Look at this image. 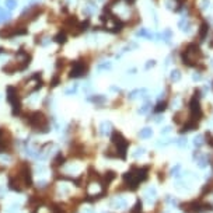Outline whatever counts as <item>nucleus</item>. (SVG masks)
<instances>
[{"instance_id":"obj_1","label":"nucleus","mask_w":213,"mask_h":213,"mask_svg":"<svg viewBox=\"0 0 213 213\" xmlns=\"http://www.w3.org/2000/svg\"><path fill=\"white\" fill-rule=\"evenodd\" d=\"M28 123L35 131L48 132V121H46L45 115L41 112H33L28 115Z\"/></svg>"},{"instance_id":"obj_2","label":"nucleus","mask_w":213,"mask_h":213,"mask_svg":"<svg viewBox=\"0 0 213 213\" xmlns=\"http://www.w3.org/2000/svg\"><path fill=\"white\" fill-rule=\"evenodd\" d=\"M6 136H7L6 132L0 129V153H3L4 150H7V149H9V145H10V140H9V137H6Z\"/></svg>"},{"instance_id":"obj_3","label":"nucleus","mask_w":213,"mask_h":213,"mask_svg":"<svg viewBox=\"0 0 213 213\" xmlns=\"http://www.w3.org/2000/svg\"><path fill=\"white\" fill-rule=\"evenodd\" d=\"M84 72H86L84 65H83V63H76L74 67H73V70H72V76H73V77H79V76H82Z\"/></svg>"},{"instance_id":"obj_4","label":"nucleus","mask_w":213,"mask_h":213,"mask_svg":"<svg viewBox=\"0 0 213 213\" xmlns=\"http://www.w3.org/2000/svg\"><path fill=\"white\" fill-rule=\"evenodd\" d=\"M115 173L114 171H108V173H105V177H104V181L107 182V184H109L111 181H114L115 180Z\"/></svg>"},{"instance_id":"obj_5","label":"nucleus","mask_w":213,"mask_h":213,"mask_svg":"<svg viewBox=\"0 0 213 213\" xmlns=\"http://www.w3.org/2000/svg\"><path fill=\"white\" fill-rule=\"evenodd\" d=\"M114 206L116 208V209H118V208H119V209H121V208H125V206H126V202H125L123 199L118 198V199H115L114 200Z\"/></svg>"},{"instance_id":"obj_6","label":"nucleus","mask_w":213,"mask_h":213,"mask_svg":"<svg viewBox=\"0 0 213 213\" xmlns=\"http://www.w3.org/2000/svg\"><path fill=\"white\" fill-rule=\"evenodd\" d=\"M6 7L9 9V10H13V9H16L17 7V0H6Z\"/></svg>"},{"instance_id":"obj_7","label":"nucleus","mask_w":213,"mask_h":213,"mask_svg":"<svg viewBox=\"0 0 213 213\" xmlns=\"http://www.w3.org/2000/svg\"><path fill=\"white\" fill-rule=\"evenodd\" d=\"M18 210H20V205H17V203H13L7 210H6V213H18Z\"/></svg>"},{"instance_id":"obj_8","label":"nucleus","mask_w":213,"mask_h":213,"mask_svg":"<svg viewBox=\"0 0 213 213\" xmlns=\"http://www.w3.org/2000/svg\"><path fill=\"white\" fill-rule=\"evenodd\" d=\"M9 17H10V13H7V11H0V23L1 21H6V20H9Z\"/></svg>"},{"instance_id":"obj_9","label":"nucleus","mask_w":213,"mask_h":213,"mask_svg":"<svg viewBox=\"0 0 213 213\" xmlns=\"http://www.w3.org/2000/svg\"><path fill=\"white\" fill-rule=\"evenodd\" d=\"M76 90H77V86L74 84V86H72L70 88H67V90H66L65 93L67 94V96H69V94H74V93H76Z\"/></svg>"},{"instance_id":"obj_10","label":"nucleus","mask_w":213,"mask_h":213,"mask_svg":"<svg viewBox=\"0 0 213 213\" xmlns=\"http://www.w3.org/2000/svg\"><path fill=\"white\" fill-rule=\"evenodd\" d=\"M45 171H46V168H45L44 165H36V173H41V174H42V173H45Z\"/></svg>"},{"instance_id":"obj_11","label":"nucleus","mask_w":213,"mask_h":213,"mask_svg":"<svg viewBox=\"0 0 213 213\" xmlns=\"http://www.w3.org/2000/svg\"><path fill=\"white\" fill-rule=\"evenodd\" d=\"M56 41H58V42H63V41H65V35H58V36H56Z\"/></svg>"},{"instance_id":"obj_12","label":"nucleus","mask_w":213,"mask_h":213,"mask_svg":"<svg viewBox=\"0 0 213 213\" xmlns=\"http://www.w3.org/2000/svg\"><path fill=\"white\" fill-rule=\"evenodd\" d=\"M150 135V131L149 129H146V131H143L142 133H140V136H143V137H146V136H149Z\"/></svg>"},{"instance_id":"obj_13","label":"nucleus","mask_w":213,"mask_h":213,"mask_svg":"<svg viewBox=\"0 0 213 213\" xmlns=\"http://www.w3.org/2000/svg\"><path fill=\"white\" fill-rule=\"evenodd\" d=\"M45 185H46V182H45V181H39V182H38V186H41V188H44Z\"/></svg>"}]
</instances>
